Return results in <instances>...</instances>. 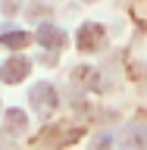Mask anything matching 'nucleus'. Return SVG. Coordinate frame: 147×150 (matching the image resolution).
Returning <instances> with one entry per match:
<instances>
[{
  "mask_svg": "<svg viewBox=\"0 0 147 150\" xmlns=\"http://www.w3.org/2000/svg\"><path fill=\"white\" fill-rule=\"evenodd\" d=\"M75 44H78V50H85V53L97 50V47L103 44V28L94 25V22L82 25V28H78V35H75Z\"/></svg>",
  "mask_w": 147,
  "mask_h": 150,
  "instance_id": "1",
  "label": "nucleus"
},
{
  "mask_svg": "<svg viewBox=\"0 0 147 150\" xmlns=\"http://www.w3.org/2000/svg\"><path fill=\"white\" fill-rule=\"evenodd\" d=\"M28 97H31V103H35V110H41V112H50L56 106V88L47 84V81H38Z\"/></svg>",
  "mask_w": 147,
  "mask_h": 150,
  "instance_id": "2",
  "label": "nucleus"
},
{
  "mask_svg": "<svg viewBox=\"0 0 147 150\" xmlns=\"http://www.w3.org/2000/svg\"><path fill=\"white\" fill-rule=\"evenodd\" d=\"M28 69H31V63H28L25 56H9L6 63L0 66V78L9 81V84H16V81H22L28 75Z\"/></svg>",
  "mask_w": 147,
  "mask_h": 150,
  "instance_id": "3",
  "label": "nucleus"
},
{
  "mask_svg": "<svg viewBox=\"0 0 147 150\" xmlns=\"http://www.w3.org/2000/svg\"><path fill=\"white\" fill-rule=\"evenodd\" d=\"M38 41H41L47 50H60V47L66 44V35H63L56 25H47V22H44V25L38 28Z\"/></svg>",
  "mask_w": 147,
  "mask_h": 150,
  "instance_id": "4",
  "label": "nucleus"
},
{
  "mask_svg": "<svg viewBox=\"0 0 147 150\" xmlns=\"http://www.w3.org/2000/svg\"><path fill=\"white\" fill-rule=\"evenodd\" d=\"M28 41H31L28 31H0V44H6V47H25Z\"/></svg>",
  "mask_w": 147,
  "mask_h": 150,
  "instance_id": "5",
  "label": "nucleus"
},
{
  "mask_svg": "<svg viewBox=\"0 0 147 150\" xmlns=\"http://www.w3.org/2000/svg\"><path fill=\"white\" fill-rule=\"evenodd\" d=\"M6 122H9V128H25V112H22V110H9L6 112Z\"/></svg>",
  "mask_w": 147,
  "mask_h": 150,
  "instance_id": "6",
  "label": "nucleus"
}]
</instances>
